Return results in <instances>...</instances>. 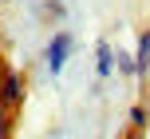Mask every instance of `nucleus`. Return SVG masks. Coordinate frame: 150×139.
Returning <instances> with one entry per match:
<instances>
[{
	"instance_id": "6",
	"label": "nucleus",
	"mask_w": 150,
	"mask_h": 139,
	"mask_svg": "<svg viewBox=\"0 0 150 139\" xmlns=\"http://www.w3.org/2000/svg\"><path fill=\"white\" fill-rule=\"evenodd\" d=\"M130 139H142V131H134V135H130Z\"/></svg>"
},
{
	"instance_id": "3",
	"label": "nucleus",
	"mask_w": 150,
	"mask_h": 139,
	"mask_svg": "<svg viewBox=\"0 0 150 139\" xmlns=\"http://www.w3.org/2000/svg\"><path fill=\"white\" fill-rule=\"evenodd\" d=\"M20 92H24V87H20V76H16V72H4V87H0V100H4V103H16V100H20Z\"/></svg>"
},
{
	"instance_id": "1",
	"label": "nucleus",
	"mask_w": 150,
	"mask_h": 139,
	"mask_svg": "<svg viewBox=\"0 0 150 139\" xmlns=\"http://www.w3.org/2000/svg\"><path fill=\"white\" fill-rule=\"evenodd\" d=\"M71 48H75L71 32H55V36H52V44H47V72H52V76L63 72V64L71 60Z\"/></svg>"
},
{
	"instance_id": "4",
	"label": "nucleus",
	"mask_w": 150,
	"mask_h": 139,
	"mask_svg": "<svg viewBox=\"0 0 150 139\" xmlns=\"http://www.w3.org/2000/svg\"><path fill=\"white\" fill-rule=\"evenodd\" d=\"M134 60H138V76L150 68V28H142V36H138V52H134Z\"/></svg>"
},
{
	"instance_id": "5",
	"label": "nucleus",
	"mask_w": 150,
	"mask_h": 139,
	"mask_svg": "<svg viewBox=\"0 0 150 139\" xmlns=\"http://www.w3.org/2000/svg\"><path fill=\"white\" fill-rule=\"evenodd\" d=\"M130 127H134V131H142V127H146V107H142V103L130 107Z\"/></svg>"
},
{
	"instance_id": "2",
	"label": "nucleus",
	"mask_w": 150,
	"mask_h": 139,
	"mask_svg": "<svg viewBox=\"0 0 150 139\" xmlns=\"http://www.w3.org/2000/svg\"><path fill=\"white\" fill-rule=\"evenodd\" d=\"M95 72H99V80H111V72H115V48L107 40H99V48H95Z\"/></svg>"
}]
</instances>
